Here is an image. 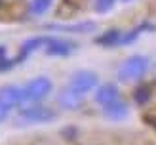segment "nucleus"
<instances>
[{"label":"nucleus","mask_w":156,"mask_h":145,"mask_svg":"<svg viewBox=\"0 0 156 145\" xmlns=\"http://www.w3.org/2000/svg\"><path fill=\"white\" fill-rule=\"evenodd\" d=\"M48 40H50V36H33V38H29V40H25V42H23V46H21V52H19V56H17V59H15V61H23L25 57H29L33 52L44 48Z\"/></svg>","instance_id":"9"},{"label":"nucleus","mask_w":156,"mask_h":145,"mask_svg":"<svg viewBox=\"0 0 156 145\" xmlns=\"http://www.w3.org/2000/svg\"><path fill=\"white\" fill-rule=\"evenodd\" d=\"M97 74L93 71H78L71 76V80H69V88H73L74 92H78V94L86 96L88 92H91L93 88L97 86Z\"/></svg>","instance_id":"4"},{"label":"nucleus","mask_w":156,"mask_h":145,"mask_svg":"<svg viewBox=\"0 0 156 145\" xmlns=\"http://www.w3.org/2000/svg\"><path fill=\"white\" fill-rule=\"evenodd\" d=\"M65 2H69L71 6H80V4L84 2V0H65Z\"/></svg>","instance_id":"17"},{"label":"nucleus","mask_w":156,"mask_h":145,"mask_svg":"<svg viewBox=\"0 0 156 145\" xmlns=\"http://www.w3.org/2000/svg\"><path fill=\"white\" fill-rule=\"evenodd\" d=\"M44 50L48 56H69L74 50V44L69 40H61V38H50L46 42Z\"/></svg>","instance_id":"8"},{"label":"nucleus","mask_w":156,"mask_h":145,"mask_svg":"<svg viewBox=\"0 0 156 145\" xmlns=\"http://www.w3.org/2000/svg\"><path fill=\"white\" fill-rule=\"evenodd\" d=\"M147 69H149V59L145 56H131L122 61L118 67V80L120 82H135L143 78Z\"/></svg>","instance_id":"1"},{"label":"nucleus","mask_w":156,"mask_h":145,"mask_svg":"<svg viewBox=\"0 0 156 145\" xmlns=\"http://www.w3.org/2000/svg\"><path fill=\"white\" fill-rule=\"evenodd\" d=\"M149 96H151V92H149V88H145V86L135 90V101H137V103H147Z\"/></svg>","instance_id":"15"},{"label":"nucleus","mask_w":156,"mask_h":145,"mask_svg":"<svg viewBox=\"0 0 156 145\" xmlns=\"http://www.w3.org/2000/svg\"><path fill=\"white\" fill-rule=\"evenodd\" d=\"M55 118V111L46 105H30L21 109L17 114L19 124H46Z\"/></svg>","instance_id":"2"},{"label":"nucleus","mask_w":156,"mask_h":145,"mask_svg":"<svg viewBox=\"0 0 156 145\" xmlns=\"http://www.w3.org/2000/svg\"><path fill=\"white\" fill-rule=\"evenodd\" d=\"M128 113H129L128 105L124 103L120 97H118V99H114L112 103L103 105V114H105L108 120H124V118L128 117Z\"/></svg>","instance_id":"7"},{"label":"nucleus","mask_w":156,"mask_h":145,"mask_svg":"<svg viewBox=\"0 0 156 145\" xmlns=\"http://www.w3.org/2000/svg\"><path fill=\"white\" fill-rule=\"evenodd\" d=\"M122 40V33L118 29H111V31H107L105 34H101L97 38V44L101 46H116V44H120Z\"/></svg>","instance_id":"12"},{"label":"nucleus","mask_w":156,"mask_h":145,"mask_svg":"<svg viewBox=\"0 0 156 145\" xmlns=\"http://www.w3.org/2000/svg\"><path fill=\"white\" fill-rule=\"evenodd\" d=\"M114 99H118V88L114 84L107 82V84H101L95 92V101L99 105H107V103H112Z\"/></svg>","instance_id":"10"},{"label":"nucleus","mask_w":156,"mask_h":145,"mask_svg":"<svg viewBox=\"0 0 156 145\" xmlns=\"http://www.w3.org/2000/svg\"><path fill=\"white\" fill-rule=\"evenodd\" d=\"M0 103L6 105L8 109H15V107H23L27 103L25 90L15 86V84H8V86L0 88Z\"/></svg>","instance_id":"5"},{"label":"nucleus","mask_w":156,"mask_h":145,"mask_svg":"<svg viewBox=\"0 0 156 145\" xmlns=\"http://www.w3.org/2000/svg\"><path fill=\"white\" fill-rule=\"evenodd\" d=\"M48 29H57V31H69V33H90V31L95 29V23L93 21H84V23H76V25H50Z\"/></svg>","instance_id":"11"},{"label":"nucleus","mask_w":156,"mask_h":145,"mask_svg":"<svg viewBox=\"0 0 156 145\" xmlns=\"http://www.w3.org/2000/svg\"><path fill=\"white\" fill-rule=\"evenodd\" d=\"M122 2H129V0H122Z\"/></svg>","instance_id":"18"},{"label":"nucleus","mask_w":156,"mask_h":145,"mask_svg":"<svg viewBox=\"0 0 156 145\" xmlns=\"http://www.w3.org/2000/svg\"><path fill=\"white\" fill-rule=\"evenodd\" d=\"M82 99L84 96L82 94H78V92H74L73 88H63L59 92V96H57V103L61 109H65V111H76V109H80V105H82Z\"/></svg>","instance_id":"6"},{"label":"nucleus","mask_w":156,"mask_h":145,"mask_svg":"<svg viewBox=\"0 0 156 145\" xmlns=\"http://www.w3.org/2000/svg\"><path fill=\"white\" fill-rule=\"evenodd\" d=\"M116 4V0H95V10L99 13H107Z\"/></svg>","instance_id":"14"},{"label":"nucleus","mask_w":156,"mask_h":145,"mask_svg":"<svg viewBox=\"0 0 156 145\" xmlns=\"http://www.w3.org/2000/svg\"><path fill=\"white\" fill-rule=\"evenodd\" d=\"M154 69H156V67H154Z\"/></svg>","instance_id":"19"},{"label":"nucleus","mask_w":156,"mask_h":145,"mask_svg":"<svg viewBox=\"0 0 156 145\" xmlns=\"http://www.w3.org/2000/svg\"><path fill=\"white\" fill-rule=\"evenodd\" d=\"M53 88L51 80L48 76H36V78L29 80L23 90H25V97H27V103L29 101H42L44 97L50 96V92Z\"/></svg>","instance_id":"3"},{"label":"nucleus","mask_w":156,"mask_h":145,"mask_svg":"<svg viewBox=\"0 0 156 145\" xmlns=\"http://www.w3.org/2000/svg\"><path fill=\"white\" fill-rule=\"evenodd\" d=\"M51 6V0H33L29 6V10L33 15H42L44 12H48V8Z\"/></svg>","instance_id":"13"},{"label":"nucleus","mask_w":156,"mask_h":145,"mask_svg":"<svg viewBox=\"0 0 156 145\" xmlns=\"http://www.w3.org/2000/svg\"><path fill=\"white\" fill-rule=\"evenodd\" d=\"M8 113H10V109H8L6 105L0 103V122H4V120L8 118Z\"/></svg>","instance_id":"16"}]
</instances>
